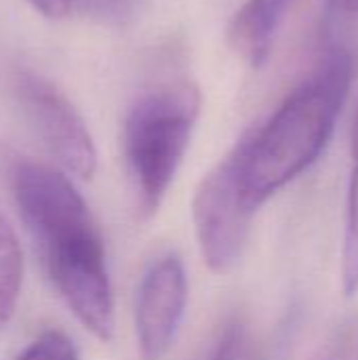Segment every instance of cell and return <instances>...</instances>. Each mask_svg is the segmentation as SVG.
<instances>
[{
	"label": "cell",
	"instance_id": "cell-7",
	"mask_svg": "<svg viewBox=\"0 0 358 360\" xmlns=\"http://www.w3.org/2000/svg\"><path fill=\"white\" fill-rule=\"evenodd\" d=\"M298 0H247L228 25V44L251 68H262Z\"/></svg>",
	"mask_w": 358,
	"mask_h": 360
},
{
	"label": "cell",
	"instance_id": "cell-2",
	"mask_svg": "<svg viewBox=\"0 0 358 360\" xmlns=\"http://www.w3.org/2000/svg\"><path fill=\"white\" fill-rule=\"evenodd\" d=\"M350 80V55L344 49L327 53L268 120L241 137L243 184L255 211L321 158L335 131Z\"/></svg>",
	"mask_w": 358,
	"mask_h": 360
},
{
	"label": "cell",
	"instance_id": "cell-4",
	"mask_svg": "<svg viewBox=\"0 0 358 360\" xmlns=\"http://www.w3.org/2000/svg\"><path fill=\"white\" fill-rule=\"evenodd\" d=\"M255 207L243 184L238 143L203 177L192 200V219L203 259L213 272L232 270L247 247Z\"/></svg>",
	"mask_w": 358,
	"mask_h": 360
},
{
	"label": "cell",
	"instance_id": "cell-9",
	"mask_svg": "<svg viewBox=\"0 0 358 360\" xmlns=\"http://www.w3.org/2000/svg\"><path fill=\"white\" fill-rule=\"evenodd\" d=\"M342 289L346 297L358 293V108L352 129V173L348 186V213L342 249Z\"/></svg>",
	"mask_w": 358,
	"mask_h": 360
},
{
	"label": "cell",
	"instance_id": "cell-8",
	"mask_svg": "<svg viewBox=\"0 0 358 360\" xmlns=\"http://www.w3.org/2000/svg\"><path fill=\"white\" fill-rule=\"evenodd\" d=\"M23 287V251L17 234L0 213V333L11 323Z\"/></svg>",
	"mask_w": 358,
	"mask_h": 360
},
{
	"label": "cell",
	"instance_id": "cell-13",
	"mask_svg": "<svg viewBox=\"0 0 358 360\" xmlns=\"http://www.w3.org/2000/svg\"><path fill=\"white\" fill-rule=\"evenodd\" d=\"M335 6L348 15H358V0H333Z\"/></svg>",
	"mask_w": 358,
	"mask_h": 360
},
{
	"label": "cell",
	"instance_id": "cell-1",
	"mask_svg": "<svg viewBox=\"0 0 358 360\" xmlns=\"http://www.w3.org/2000/svg\"><path fill=\"white\" fill-rule=\"evenodd\" d=\"M11 194L49 281L101 342L114 335V295L97 221L72 179L55 167L19 160L11 169Z\"/></svg>",
	"mask_w": 358,
	"mask_h": 360
},
{
	"label": "cell",
	"instance_id": "cell-3",
	"mask_svg": "<svg viewBox=\"0 0 358 360\" xmlns=\"http://www.w3.org/2000/svg\"><path fill=\"white\" fill-rule=\"evenodd\" d=\"M200 108V89L188 78L162 80L129 105L122 122V154L143 219L158 211L173 186Z\"/></svg>",
	"mask_w": 358,
	"mask_h": 360
},
{
	"label": "cell",
	"instance_id": "cell-5",
	"mask_svg": "<svg viewBox=\"0 0 358 360\" xmlns=\"http://www.w3.org/2000/svg\"><path fill=\"white\" fill-rule=\"evenodd\" d=\"M15 95L30 127L55 162L80 179H91L97 169V150L76 105L36 72L17 74Z\"/></svg>",
	"mask_w": 358,
	"mask_h": 360
},
{
	"label": "cell",
	"instance_id": "cell-14",
	"mask_svg": "<svg viewBox=\"0 0 358 360\" xmlns=\"http://www.w3.org/2000/svg\"><path fill=\"white\" fill-rule=\"evenodd\" d=\"M327 360H333V359H327Z\"/></svg>",
	"mask_w": 358,
	"mask_h": 360
},
{
	"label": "cell",
	"instance_id": "cell-12",
	"mask_svg": "<svg viewBox=\"0 0 358 360\" xmlns=\"http://www.w3.org/2000/svg\"><path fill=\"white\" fill-rule=\"evenodd\" d=\"M30 4L46 17H65L76 0H30Z\"/></svg>",
	"mask_w": 358,
	"mask_h": 360
},
{
	"label": "cell",
	"instance_id": "cell-10",
	"mask_svg": "<svg viewBox=\"0 0 358 360\" xmlns=\"http://www.w3.org/2000/svg\"><path fill=\"white\" fill-rule=\"evenodd\" d=\"M247 346V323L241 316H230L224 321V325H219V329L196 360H245Z\"/></svg>",
	"mask_w": 358,
	"mask_h": 360
},
{
	"label": "cell",
	"instance_id": "cell-11",
	"mask_svg": "<svg viewBox=\"0 0 358 360\" xmlns=\"http://www.w3.org/2000/svg\"><path fill=\"white\" fill-rule=\"evenodd\" d=\"M13 360H78L74 342L59 329H46Z\"/></svg>",
	"mask_w": 358,
	"mask_h": 360
},
{
	"label": "cell",
	"instance_id": "cell-6",
	"mask_svg": "<svg viewBox=\"0 0 358 360\" xmlns=\"http://www.w3.org/2000/svg\"><path fill=\"white\" fill-rule=\"evenodd\" d=\"M188 278L181 259L165 253L143 272L135 300V333L141 360H162L186 316Z\"/></svg>",
	"mask_w": 358,
	"mask_h": 360
}]
</instances>
